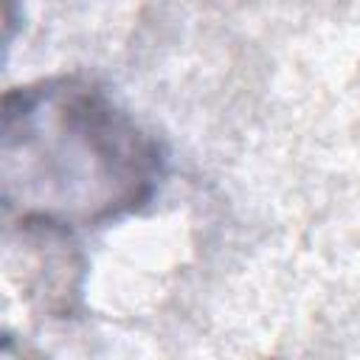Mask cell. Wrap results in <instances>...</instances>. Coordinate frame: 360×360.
Instances as JSON below:
<instances>
[{
    "label": "cell",
    "mask_w": 360,
    "mask_h": 360,
    "mask_svg": "<svg viewBox=\"0 0 360 360\" xmlns=\"http://www.w3.org/2000/svg\"><path fill=\"white\" fill-rule=\"evenodd\" d=\"M6 205L42 228H93L138 211L163 177L152 135L84 79L6 98Z\"/></svg>",
    "instance_id": "cell-1"
}]
</instances>
